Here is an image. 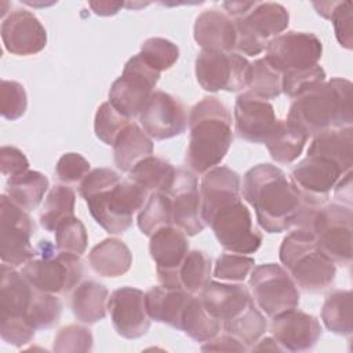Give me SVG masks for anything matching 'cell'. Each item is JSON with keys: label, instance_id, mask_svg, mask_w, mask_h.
<instances>
[{"label": "cell", "instance_id": "6da1fadb", "mask_svg": "<svg viewBox=\"0 0 353 353\" xmlns=\"http://www.w3.org/2000/svg\"><path fill=\"white\" fill-rule=\"evenodd\" d=\"M241 193L268 233L292 226L309 229L316 211L327 203L301 192L283 170L269 163L256 164L244 174Z\"/></svg>", "mask_w": 353, "mask_h": 353}, {"label": "cell", "instance_id": "7a4b0ae2", "mask_svg": "<svg viewBox=\"0 0 353 353\" xmlns=\"http://www.w3.org/2000/svg\"><path fill=\"white\" fill-rule=\"evenodd\" d=\"M201 218L223 250L248 255L262 244V234L254 228L252 216L241 201L240 185L228 179H212L200 189Z\"/></svg>", "mask_w": 353, "mask_h": 353}, {"label": "cell", "instance_id": "3957f363", "mask_svg": "<svg viewBox=\"0 0 353 353\" xmlns=\"http://www.w3.org/2000/svg\"><path fill=\"white\" fill-rule=\"evenodd\" d=\"M285 120L307 137L352 127V81L334 77L317 84L294 99Z\"/></svg>", "mask_w": 353, "mask_h": 353}, {"label": "cell", "instance_id": "277c9868", "mask_svg": "<svg viewBox=\"0 0 353 353\" xmlns=\"http://www.w3.org/2000/svg\"><path fill=\"white\" fill-rule=\"evenodd\" d=\"M189 145L185 163L193 174H204L221 164L232 141V116L216 97H204L189 112Z\"/></svg>", "mask_w": 353, "mask_h": 353}, {"label": "cell", "instance_id": "5b68a950", "mask_svg": "<svg viewBox=\"0 0 353 353\" xmlns=\"http://www.w3.org/2000/svg\"><path fill=\"white\" fill-rule=\"evenodd\" d=\"M279 258L296 287L305 292H323L334 284L335 263L319 248L307 229L296 228L290 232L283 239Z\"/></svg>", "mask_w": 353, "mask_h": 353}, {"label": "cell", "instance_id": "8992f818", "mask_svg": "<svg viewBox=\"0 0 353 353\" xmlns=\"http://www.w3.org/2000/svg\"><path fill=\"white\" fill-rule=\"evenodd\" d=\"M21 273L34 288L63 295L80 284L84 270L80 255L58 251L48 240H41L36 256L23 265Z\"/></svg>", "mask_w": 353, "mask_h": 353}, {"label": "cell", "instance_id": "52a82bcc", "mask_svg": "<svg viewBox=\"0 0 353 353\" xmlns=\"http://www.w3.org/2000/svg\"><path fill=\"white\" fill-rule=\"evenodd\" d=\"M149 193L137 183H119L87 196L84 200L92 218L110 234H121L132 225L134 214L141 210Z\"/></svg>", "mask_w": 353, "mask_h": 353}, {"label": "cell", "instance_id": "ba28073f", "mask_svg": "<svg viewBox=\"0 0 353 353\" xmlns=\"http://www.w3.org/2000/svg\"><path fill=\"white\" fill-rule=\"evenodd\" d=\"M319 248L334 262L343 266L350 265L353 258L352 207L336 203H325L312 218L309 229Z\"/></svg>", "mask_w": 353, "mask_h": 353}, {"label": "cell", "instance_id": "9c48e42d", "mask_svg": "<svg viewBox=\"0 0 353 353\" xmlns=\"http://www.w3.org/2000/svg\"><path fill=\"white\" fill-rule=\"evenodd\" d=\"M233 22L237 32L236 50L254 57L266 50L268 43L288 28L290 14L279 3L256 1L244 17Z\"/></svg>", "mask_w": 353, "mask_h": 353}, {"label": "cell", "instance_id": "30bf717a", "mask_svg": "<svg viewBox=\"0 0 353 353\" xmlns=\"http://www.w3.org/2000/svg\"><path fill=\"white\" fill-rule=\"evenodd\" d=\"M160 72L153 69L141 54L134 55L124 65L123 73L109 90V102L123 116H139L145 103L154 92Z\"/></svg>", "mask_w": 353, "mask_h": 353}, {"label": "cell", "instance_id": "8fae6325", "mask_svg": "<svg viewBox=\"0 0 353 353\" xmlns=\"http://www.w3.org/2000/svg\"><path fill=\"white\" fill-rule=\"evenodd\" d=\"M248 287L255 305L269 317L298 307L299 291L290 273L277 263L254 266Z\"/></svg>", "mask_w": 353, "mask_h": 353}, {"label": "cell", "instance_id": "7c38bea8", "mask_svg": "<svg viewBox=\"0 0 353 353\" xmlns=\"http://www.w3.org/2000/svg\"><path fill=\"white\" fill-rule=\"evenodd\" d=\"M251 62L239 52L201 50L194 62L197 83L208 92H237L248 87Z\"/></svg>", "mask_w": 353, "mask_h": 353}, {"label": "cell", "instance_id": "4fadbf2b", "mask_svg": "<svg viewBox=\"0 0 353 353\" xmlns=\"http://www.w3.org/2000/svg\"><path fill=\"white\" fill-rule=\"evenodd\" d=\"M34 223L28 212L8 199L0 197V258L3 263L14 268L25 265L36 256L30 244Z\"/></svg>", "mask_w": 353, "mask_h": 353}, {"label": "cell", "instance_id": "5bb4252c", "mask_svg": "<svg viewBox=\"0 0 353 353\" xmlns=\"http://www.w3.org/2000/svg\"><path fill=\"white\" fill-rule=\"evenodd\" d=\"M321 54L323 44L314 33L288 30L268 43L263 58L283 74L319 65Z\"/></svg>", "mask_w": 353, "mask_h": 353}, {"label": "cell", "instance_id": "9a60e30c", "mask_svg": "<svg viewBox=\"0 0 353 353\" xmlns=\"http://www.w3.org/2000/svg\"><path fill=\"white\" fill-rule=\"evenodd\" d=\"M142 130L156 141L181 135L188 127V114L183 103L164 91H154L139 113Z\"/></svg>", "mask_w": 353, "mask_h": 353}, {"label": "cell", "instance_id": "2e32d148", "mask_svg": "<svg viewBox=\"0 0 353 353\" xmlns=\"http://www.w3.org/2000/svg\"><path fill=\"white\" fill-rule=\"evenodd\" d=\"M149 252L156 263L160 284L170 288H182L179 269L189 252V241L185 232L175 225L159 229L150 236Z\"/></svg>", "mask_w": 353, "mask_h": 353}, {"label": "cell", "instance_id": "e0dca14e", "mask_svg": "<svg viewBox=\"0 0 353 353\" xmlns=\"http://www.w3.org/2000/svg\"><path fill=\"white\" fill-rule=\"evenodd\" d=\"M164 193L171 199L172 225L183 230L186 236L201 233L205 223L201 218V197L194 174L178 168Z\"/></svg>", "mask_w": 353, "mask_h": 353}, {"label": "cell", "instance_id": "ac0fdd59", "mask_svg": "<svg viewBox=\"0 0 353 353\" xmlns=\"http://www.w3.org/2000/svg\"><path fill=\"white\" fill-rule=\"evenodd\" d=\"M108 312L114 331L123 338H141L150 328L145 292L138 288L121 287L114 290L108 299Z\"/></svg>", "mask_w": 353, "mask_h": 353}, {"label": "cell", "instance_id": "d6986e66", "mask_svg": "<svg viewBox=\"0 0 353 353\" xmlns=\"http://www.w3.org/2000/svg\"><path fill=\"white\" fill-rule=\"evenodd\" d=\"M269 328L283 352L310 350L323 335L320 321L313 314L296 307L272 317Z\"/></svg>", "mask_w": 353, "mask_h": 353}, {"label": "cell", "instance_id": "ffe728a7", "mask_svg": "<svg viewBox=\"0 0 353 353\" xmlns=\"http://www.w3.org/2000/svg\"><path fill=\"white\" fill-rule=\"evenodd\" d=\"M4 48L14 55H34L47 46V30L39 18L23 8L11 11L1 21Z\"/></svg>", "mask_w": 353, "mask_h": 353}, {"label": "cell", "instance_id": "44dd1931", "mask_svg": "<svg viewBox=\"0 0 353 353\" xmlns=\"http://www.w3.org/2000/svg\"><path fill=\"white\" fill-rule=\"evenodd\" d=\"M279 119L269 101L245 91L236 98L234 127L237 135L252 143H265Z\"/></svg>", "mask_w": 353, "mask_h": 353}, {"label": "cell", "instance_id": "7402d4cb", "mask_svg": "<svg viewBox=\"0 0 353 353\" xmlns=\"http://www.w3.org/2000/svg\"><path fill=\"white\" fill-rule=\"evenodd\" d=\"M343 170L330 159L306 156L291 171V181L301 192L327 201L328 193L345 175Z\"/></svg>", "mask_w": 353, "mask_h": 353}, {"label": "cell", "instance_id": "603a6c76", "mask_svg": "<svg viewBox=\"0 0 353 353\" xmlns=\"http://www.w3.org/2000/svg\"><path fill=\"white\" fill-rule=\"evenodd\" d=\"M34 292L36 288L21 272L8 263H3L0 281V321L22 320L29 323L28 312L33 302Z\"/></svg>", "mask_w": 353, "mask_h": 353}, {"label": "cell", "instance_id": "cb8c5ba5", "mask_svg": "<svg viewBox=\"0 0 353 353\" xmlns=\"http://www.w3.org/2000/svg\"><path fill=\"white\" fill-rule=\"evenodd\" d=\"M200 298L207 312L221 323L237 317L254 302L250 290L241 283L210 281Z\"/></svg>", "mask_w": 353, "mask_h": 353}, {"label": "cell", "instance_id": "d4e9b609", "mask_svg": "<svg viewBox=\"0 0 353 353\" xmlns=\"http://www.w3.org/2000/svg\"><path fill=\"white\" fill-rule=\"evenodd\" d=\"M193 36L201 50L232 52L236 50L237 32L233 19L215 8L204 10L196 18Z\"/></svg>", "mask_w": 353, "mask_h": 353}, {"label": "cell", "instance_id": "484cf974", "mask_svg": "<svg viewBox=\"0 0 353 353\" xmlns=\"http://www.w3.org/2000/svg\"><path fill=\"white\" fill-rule=\"evenodd\" d=\"M192 294L183 288L154 285L145 292V306L150 320L181 330L182 314Z\"/></svg>", "mask_w": 353, "mask_h": 353}, {"label": "cell", "instance_id": "4316f807", "mask_svg": "<svg viewBox=\"0 0 353 353\" xmlns=\"http://www.w3.org/2000/svg\"><path fill=\"white\" fill-rule=\"evenodd\" d=\"M88 263L102 277H119L131 269L132 254L124 241L109 237L91 248Z\"/></svg>", "mask_w": 353, "mask_h": 353}, {"label": "cell", "instance_id": "83f0119b", "mask_svg": "<svg viewBox=\"0 0 353 353\" xmlns=\"http://www.w3.org/2000/svg\"><path fill=\"white\" fill-rule=\"evenodd\" d=\"M307 156H321L336 163L343 172L353 165V128L328 130L313 137Z\"/></svg>", "mask_w": 353, "mask_h": 353}, {"label": "cell", "instance_id": "f1b7e54d", "mask_svg": "<svg viewBox=\"0 0 353 353\" xmlns=\"http://www.w3.org/2000/svg\"><path fill=\"white\" fill-rule=\"evenodd\" d=\"M153 154L152 138L137 123H130L113 143V157L116 167L121 172H128L135 164Z\"/></svg>", "mask_w": 353, "mask_h": 353}, {"label": "cell", "instance_id": "f546056e", "mask_svg": "<svg viewBox=\"0 0 353 353\" xmlns=\"http://www.w3.org/2000/svg\"><path fill=\"white\" fill-rule=\"evenodd\" d=\"M108 288L94 280L80 283L72 295L70 306L74 317L84 324H95L105 319L108 312Z\"/></svg>", "mask_w": 353, "mask_h": 353}, {"label": "cell", "instance_id": "4dcf8cb0", "mask_svg": "<svg viewBox=\"0 0 353 353\" xmlns=\"http://www.w3.org/2000/svg\"><path fill=\"white\" fill-rule=\"evenodd\" d=\"M48 189V179L44 174L28 170L15 176H10L6 182V194L11 201L25 211L34 210L43 200Z\"/></svg>", "mask_w": 353, "mask_h": 353}, {"label": "cell", "instance_id": "1f68e13d", "mask_svg": "<svg viewBox=\"0 0 353 353\" xmlns=\"http://www.w3.org/2000/svg\"><path fill=\"white\" fill-rule=\"evenodd\" d=\"M176 168L157 156H148L128 171V179L149 194L153 192H165L170 186Z\"/></svg>", "mask_w": 353, "mask_h": 353}, {"label": "cell", "instance_id": "d6a6232c", "mask_svg": "<svg viewBox=\"0 0 353 353\" xmlns=\"http://www.w3.org/2000/svg\"><path fill=\"white\" fill-rule=\"evenodd\" d=\"M307 139V135L292 127L287 120L279 119L274 131L266 139L265 145L276 163L290 164L299 157Z\"/></svg>", "mask_w": 353, "mask_h": 353}, {"label": "cell", "instance_id": "836d02e7", "mask_svg": "<svg viewBox=\"0 0 353 353\" xmlns=\"http://www.w3.org/2000/svg\"><path fill=\"white\" fill-rule=\"evenodd\" d=\"M352 291L335 290L327 295L321 307V320L334 334L350 336L353 332Z\"/></svg>", "mask_w": 353, "mask_h": 353}, {"label": "cell", "instance_id": "e575fe53", "mask_svg": "<svg viewBox=\"0 0 353 353\" xmlns=\"http://www.w3.org/2000/svg\"><path fill=\"white\" fill-rule=\"evenodd\" d=\"M181 330L196 342L204 343L218 335L221 321L207 312L199 295H192L182 314Z\"/></svg>", "mask_w": 353, "mask_h": 353}, {"label": "cell", "instance_id": "d590c367", "mask_svg": "<svg viewBox=\"0 0 353 353\" xmlns=\"http://www.w3.org/2000/svg\"><path fill=\"white\" fill-rule=\"evenodd\" d=\"M76 193L68 185H55L48 192L40 212V225L47 232H55L57 226L74 215Z\"/></svg>", "mask_w": 353, "mask_h": 353}, {"label": "cell", "instance_id": "8d00e7d4", "mask_svg": "<svg viewBox=\"0 0 353 353\" xmlns=\"http://www.w3.org/2000/svg\"><path fill=\"white\" fill-rule=\"evenodd\" d=\"M139 230L150 237L164 226L172 225V204L167 193L153 192L141 208L137 219Z\"/></svg>", "mask_w": 353, "mask_h": 353}, {"label": "cell", "instance_id": "74e56055", "mask_svg": "<svg viewBox=\"0 0 353 353\" xmlns=\"http://www.w3.org/2000/svg\"><path fill=\"white\" fill-rule=\"evenodd\" d=\"M211 258L200 250H192L179 269V284L192 295H200L210 283Z\"/></svg>", "mask_w": 353, "mask_h": 353}, {"label": "cell", "instance_id": "f35d334b", "mask_svg": "<svg viewBox=\"0 0 353 353\" xmlns=\"http://www.w3.org/2000/svg\"><path fill=\"white\" fill-rule=\"evenodd\" d=\"M222 327L225 332L236 336L250 349L266 332L268 321L261 309H258L255 302H252L237 317L229 321H223Z\"/></svg>", "mask_w": 353, "mask_h": 353}, {"label": "cell", "instance_id": "ab89813d", "mask_svg": "<svg viewBox=\"0 0 353 353\" xmlns=\"http://www.w3.org/2000/svg\"><path fill=\"white\" fill-rule=\"evenodd\" d=\"M317 14L325 19H330L334 25L338 43L346 48L353 47V25H352V3L350 1H325L313 3Z\"/></svg>", "mask_w": 353, "mask_h": 353}, {"label": "cell", "instance_id": "60d3db41", "mask_svg": "<svg viewBox=\"0 0 353 353\" xmlns=\"http://www.w3.org/2000/svg\"><path fill=\"white\" fill-rule=\"evenodd\" d=\"M248 92L252 95L262 98L265 101L277 98L281 91V73L265 58L255 59L250 66V81H248Z\"/></svg>", "mask_w": 353, "mask_h": 353}, {"label": "cell", "instance_id": "b9f144b4", "mask_svg": "<svg viewBox=\"0 0 353 353\" xmlns=\"http://www.w3.org/2000/svg\"><path fill=\"white\" fill-rule=\"evenodd\" d=\"M61 312L62 303L55 294H48L36 288L33 302L28 312V321L36 330L52 328L58 324Z\"/></svg>", "mask_w": 353, "mask_h": 353}, {"label": "cell", "instance_id": "7bdbcfd3", "mask_svg": "<svg viewBox=\"0 0 353 353\" xmlns=\"http://www.w3.org/2000/svg\"><path fill=\"white\" fill-rule=\"evenodd\" d=\"M87 243L85 226L74 215L62 221L55 229V247L58 251L81 255L85 252Z\"/></svg>", "mask_w": 353, "mask_h": 353}, {"label": "cell", "instance_id": "ee69618b", "mask_svg": "<svg viewBox=\"0 0 353 353\" xmlns=\"http://www.w3.org/2000/svg\"><path fill=\"white\" fill-rule=\"evenodd\" d=\"M131 123V119L123 116L117 112L112 103L103 102L97 109L95 120H94V131L98 139H101L106 145L114 143L119 134Z\"/></svg>", "mask_w": 353, "mask_h": 353}, {"label": "cell", "instance_id": "f6af8a7d", "mask_svg": "<svg viewBox=\"0 0 353 353\" xmlns=\"http://www.w3.org/2000/svg\"><path fill=\"white\" fill-rule=\"evenodd\" d=\"M139 54L153 69L161 73L172 68L178 61L179 48L167 39L150 37L142 43Z\"/></svg>", "mask_w": 353, "mask_h": 353}, {"label": "cell", "instance_id": "bcb514c9", "mask_svg": "<svg viewBox=\"0 0 353 353\" xmlns=\"http://www.w3.org/2000/svg\"><path fill=\"white\" fill-rule=\"evenodd\" d=\"M94 345L91 331L80 324H69L58 331L54 338L52 349L58 353L90 352Z\"/></svg>", "mask_w": 353, "mask_h": 353}, {"label": "cell", "instance_id": "7dc6e473", "mask_svg": "<svg viewBox=\"0 0 353 353\" xmlns=\"http://www.w3.org/2000/svg\"><path fill=\"white\" fill-rule=\"evenodd\" d=\"M325 72L320 65L303 70L287 72L281 74V91L287 97L295 99L301 94L325 81Z\"/></svg>", "mask_w": 353, "mask_h": 353}, {"label": "cell", "instance_id": "c3c4849f", "mask_svg": "<svg viewBox=\"0 0 353 353\" xmlns=\"http://www.w3.org/2000/svg\"><path fill=\"white\" fill-rule=\"evenodd\" d=\"M28 108L25 87L14 80H1L0 83V113L7 120L22 117Z\"/></svg>", "mask_w": 353, "mask_h": 353}, {"label": "cell", "instance_id": "681fc988", "mask_svg": "<svg viewBox=\"0 0 353 353\" xmlns=\"http://www.w3.org/2000/svg\"><path fill=\"white\" fill-rule=\"evenodd\" d=\"M255 259L241 254H222L216 258L214 277L226 281H244L254 269Z\"/></svg>", "mask_w": 353, "mask_h": 353}, {"label": "cell", "instance_id": "f907efd6", "mask_svg": "<svg viewBox=\"0 0 353 353\" xmlns=\"http://www.w3.org/2000/svg\"><path fill=\"white\" fill-rule=\"evenodd\" d=\"M90 171V161L80 153L74 152L62 154L55 165V175L63 183H80Z\"/></svg>", "mask_w": 353, "mask_h": 353}, {"label": "cell", "instance_id": "816d5d0a", "mask_svg": "<svg viewBox=\"0 0 353 353\" xmlns=\"http://www.w3.org/2000/svg\"><path fill=\"white\" fill-rule=\"evenodd\" d=\"M121 179L119 176V174L110 168H94L88 172V175L80 182L79 186V193L83 199H85L87 196L97 193L102 189H106L109 186H113L116 183H119Z\"/></svg>", "mask_w": 353, "mask_h": 353}, {"label": "cell", "instance_id": "f5cc1de1", "mask_svg": "<svg viewBox=\"0 0 353 353\" xmlns=\"http://www.w3.org/2000/svg\"><path fill=\"white\" fill-rule=\"evenodd\" d=\"M29 170V161L22 150L15 146H1L0 171L4 176H15Z\"/></svg>", "mask_w": 353, "mask_h": 353}, {"label": "cell", "instance_id": "db71d44e", "mask_svg": "<svg viewBox=\"0 0 353 353\" xmlns=\"http://www.w3.org/2000/svg\"><path fill=\"white\" fill-rule=\"evenodd\" d=\"M203 352H247L248 347L236 336L225 332L221 336H215L214 339L204 342L201 346Z\"/></svg>", "mask_w": 353, "mask_h": 353}, {"label": "cell", "instance_id": "11a10c76", "mask_svg": "<svg viewBox=\"0 0 353 353\" xmlns=\"http://www.w3.org/2000/svg\"><path fill=\"white\" fill-rule=\"evenodd\" d=\"M335 197L342 204L352 207V171H347L334 186Z\"/></svg>", "mask_w": 353, "mask_h": 353}, {"label": "cell", "instance_id": "9f6ffc18", "mask_svg": "<svg viewBox=\"0 0 353 353\" xmlns=\"http://www.w3.org/2000/svg\"><path fill=\"white\" fill-rule=\"evenodd\" d=\"M88 6L97 15L110 17L117 14L125 4L123 1H90Z\"/></svg>", "mask_w": 353, "mask_h": 353}, {"label": "cell", "instance_id": "6f0895ef", "mask_svg": "<svg viewBox=\"0 0 353 353\" xmlns=\"http://www.w3.org/2000/svg\"><path fill=\"white\" fill-rule=\"evenodd\" d=\"M256 1H225L222 3V7L226 10V14L232 19H239L244 17Z\"/></svg>", "mask_w": 353, "mask_h": 353}, {"label": "cell", "instance_id": "680465c9", "mask_svg": "<svg viewBox=\"0 0 353 353\" xmlns=\"http://www.w3.org/2000/svg\"><path fill=\"white\" fill-rule=\"evenodd\" d=\"M251 350H279L283 352L281 346L276 342L273 336H266L263 339H258L251 347Z\"/></svg>", "mask_w": 353, "mask_h": 353}]
</instances>
